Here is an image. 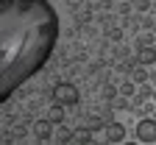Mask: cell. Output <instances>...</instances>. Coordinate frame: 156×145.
Returning a JSON list of instances; mask_svg holds the SVG:
<instances>
[{
    "instance_id": "8992f818",
    "label": "cell",
    "mask_w": 156,
    "mask_h": 145,
    "mask_svg": "<svg viewBox=\"0 0 156 145\" xmlns=\"http://www.w3.org/2000/svg\"><path fill=\"white\" fill-rule=\"evenodd\" d=\"M126 140V126L120 120H109L106 123V142H123Z\"/></svg>"
},
{
    "instance_id": "8fae6325",
    "label": "cell",
    "mask_w": 156,
    "mask_h": 145,
    "mask_svg": "<svg viewBox=\"0 0 156 145\" xmlns=\"http://www.w3.org/2000/svg\"><path fill=\"white\" fill-rule=\"evenodd\" d=\"M25 131H28L25 126H17V129H14V137H9V140H23V137H25Z\"/></svg>"
},
{
    "instance_id": "277c9868",
    "label": "cell",
    "mask_w": 156,
    "mask_h": 145,
    "mask_svg": "<svg viewBox=\"0 0 156 145\" xmlns=\"http://www.w3.org/2000/svg\"><path fill=\"white\" fill-rule=\"evenodd\" d=\"M31 131H34V140H39V142H48V140H53V120H50V117L36 120Z\"/></svg>"
},
{
    "instance_id": "6da1fadb",
    "label": "cell",
    "mask_w": 156,
    "mask_h": 145,
    "mask_svg": "<svg viewBox=\"0 0 156 145\" xmlns=\"http://www.w3.org/2000/svg\"><path fill=\"white\" fill-rule=\"evenodd\" d=\"M56 42L50 0H0V106L50 61Z\"/></svg>"
},
{
    "instance_id": "52a82bcc",
    "label": "cell",
    "mask_w": 156,
    "mask_h": 145,
    "mask_svg": "<svg viewBox=\"0 0 156 145\" xmlns=\"http://www.w3.org/2000/svg\"><path fill=\"white\" fill-rule=\"evenodd\" d=\"M73 134H75V131H73L70 126H64V120L53 126V137H56V142H73Z\"/></svg>"
},
{
    "instance_id": "7c38bea8",
    "label": "cell",
    "mask_w": 156,
    "mask_h": 145,
    "mask_svg": "<svg viewBox=\"0 0 156 145\" xmlns=\"http://www.w3.org/2000/svg\"><path fill=\"white\" fill-rule=\"evenodd\" d=\"M114 95H117V89H114V87H106V89H103V98H106V100H112Z\"/></svg>"
},
{
    "instance_id": "5b68a950",
    "label": "cell",
    "mask_w": 156,
    "mask_h": 145,
    "mask_svg": "<svg viewBox=\"0 0 156 145\" xmlns=\"http://www.w3.org/2000/svg\"><path fill=\"white\" fill-rule=\"evenodd\" d=\"M136 61H140V64H153V61H156V48L151 45V42H142V39H140V42H136Z\"/></svg>"
},
{
    "instance_id": "3957f363",
    "label": "cell",
    "mask_w": 156,
    "mask_h": 145,
    "mask_svg": "<svg viewBox=\"0 0 156 145\" xmlns=\"http://www.w3.org/2000/svg\"><path fill=\"white\" fill-rule=\"evenodd\" d=\"M136 140L145 142V145L156 142V120L153 117H142L140 123H136Z\"/></svg>"
},
{
    "instance_id": "30bf717a",
    "label": "cell",
    "mask_w": 156,
    "mask_h": 145,
    "mask_svg": "<svg viewBox=\"0 0 156 145\" xmlns=\"http://www.w3.org/2000/svg\"><path fill=\"white\" fill-rule=\"evenodd\" d=\"M73 140H78V142L87 145V142H92V134H89V131H78V134H73Z\"/></svg>"
},
{
    "instance_id": "9c48e42d",
    "label": "cell",
    "mask_w": 156,
    "mask_h": 145,
    "mask_svg": "<svg viewBox=\"0 0 156 145\" xmlns=\"http://www.w3.org/2000/svg\"><path fill=\"white\" fill-rule=\"evenodd\" d=\"M134 89H136V84H134V81H126V84L117 89V92H120L123 98H131V95H134Z\"/></svg>"
},
{
    "instance_id": "9a60e30c",
    "label": "cell",
    "mask_w": 156,
    "mask_h": 145,
    "mask_svg": "<svg viewBox=\"0 0 156 145\" xmlns=\"http://www.w3.org/2000/svg\"><path fill=\"white\" fill-rule=\"evenodd\" d=\"M151 25H153V31H156V23H151Z\"/></svg>"
},
{
    "instance_id": "4fadbf2b",
    "label": "cell",
    "mask_w": 156,
    "mask_h": 145,
    "mask_svg": "<svg viewBox=\"0 0 156 145\" xmlns=\"http://www.w3.org/2000/svg\"><path fill=\"white\" fill-rule=\"evenodd\" d=\"M145 78H148L145 70H136V73H134V81H145Z\"/></svg>"
},
{
    "instance_id": "5bb4252c",
    "label": "cell",
    "mask_w": 156,
    "mask_h": 145,
    "mask_svg": "<svg viewBox=\"0 0 156 145\" xmlns=\"http://www.w3.org/2000/svg\"><path fill=\"white\" fill-rule=\"evenodd\" d=\"M151 3H148V0H136V9H148Z\"/></svg>"
},
{
    "instance_id": "ba28073f",
    "label": "cell",
    "mask_w": 156,
    "mask_h": 145,
    "mask_svg": "<svg viewBox=\"0 0 156 145\" xmlns=\"http://www.w3.org/2000/svg\"><path fill=\"white\" fill-rule=\"evenodd\" d=\"M50 120H53V126L64 120V106H62V103H53V106H50Z\"/></svg>"
},
{
    "instance_id": "7a4b0ae2",
    "label": "cell",
    "mask_w": 156,
    "mask_h": 145,
    "mask_svg": "<svg viewBox=\"0 0 156 145\" xmlns=\"http://www.w3.org/2000/svg\"><path fill=\"white\" fill-rule=\"evenodd\" d=\"M53 95H56V103H62V106H78V100H81V95H78V87L70 84V81L56 84Z\"/></svg>"
}]
</instances>
